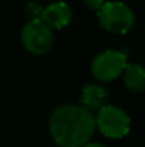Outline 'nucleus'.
I'll return each instance as SVG.
<instances>
[{
  "instance_id": "1",
  "label": "nucleus",
  "mask_w": 145,
  "mask_h": 147,
  "mask_svg": "<svg viewBox=\"0 0 145 147\" xmlns=\"http://www.w3.org/2000/svg\"><path fill=\"white\" fill-rule=\"evenodd\" d=\"M96 116L80 104H61L50 116V136L58 147H83L96 131Z\"/></svg>"
},
{
  "instance_id": "2",
  "label": "nucleus",
  "mask_w": 145,
  "mask_h": 147,
  "mask_svg": "<svg viewBox=\"0 0 145 147\" xmlns=\"http://www.w3.org/2000/svg\"><path fill=\"white\" fill-rule=\"evenodd\" d=\"M98 24L114 34H125L135 24L134 10L121 0L105 1L104 6L97 11Z\"/></svg>"
},
{
  "instance_id": "3",
  "label": "nucleus",
  "mask_w": 145,
  "mask_h": 147,
  "mask_svg": "<svg viewBox=\"0 0 145 147\" xmlns=\"http://www.w3.org/2000/svg\"><path fill=\"white\" fill-rule=\"evenodd\" d=\"M96 127L108 139H122L130 133L131 117L120 106L105 104L97 111Z\"/></svg>"
},
{
  "instance_id": "4",
  "label": "nucleus",
  "mask_w": 145,
  "mask_h": 147,
  "mask_svg": "<svg viewBox=\"0 0 145 147\" xmlns=\"http://www.w3.org/2000/svg\"><path fill=\"white\" fill-rule=\"evenodd\" d=\"M128 64V56L122 50H102L91 61V74L97 82L108 83L122 76Z\"/></svg>"
},
{
  "instance_id": "5",
  "label": "nucleus",
  "mask_w": 145,
  "mask_h": 147,
  "mask_svg": "<svg viewBox=\"0 0 145 147\" xmlns=\"http://www.w3.org/2000/svg\"><path fill=\"white\" fill-rule=\"evenodd\" d=\"M21 45L31 54H46L54 45L53 30L43 22H27L21 29Z\"/></svg>"
},
{
  "instance_id": "6",
  "label": "nucleus",
  "mask_w": 145,
  "mask_h": 147,
  "mask_svg": "<svg viewBox=\"0 0 145 147\" xmlns=\"http://www.w3.org/2000/svg\"><path fill=\"white\" fill-rule=\"evenodd\" d=\"M73 20V10L71 7L63 1H51L43 10V19L41 22L46 23L51 30H61L67 27Z\"/></svg>"
},
{
  "instance_id": "7",
  "label": "nucleus",
  "mask_w": 145,
  "mask_h": 147,
  "mask_svg": "<svg viewBox=\"0 0 145 147\" xmlns=\"http://www.w3.org/2000/svg\"><path fill=\"white\" fill-rule=\"evenodd\" d=\"M108 90L101 84H86L81 89L80 106L87 109L88 111H98L105 104H108Z\"/></svg>"
},
{
  "instance_id": "8",
  "label": "nucleus",
  "mask_w": 145,
  "mask_h": 147,
  "mask_svg": "<svg viewBox=\"0 0 145 147\" xmlns=\"http://www.w3.org/2000/svg\"><path fill=\"white\" fill-rule=\"evenodd\" d=\"M124 84L128 90L140 93L145 90V67L140 63H128L124 73Z\"/></svg>"
},
{
  "instance_id": "9",
  "label": "nucleus",
  "mask_w": 145,
  "mask_h": 147,
  "mask_svg": "<svg viewBox=\"0 0 145 147\" xmlns=\"http://www.w3.org/2000/svg\"><path fill=\"white\" fill-rule=\"evenodd\" d=\"M43 10H44V7L39 1H29L26 4V9H24L29 22H41Z\"/></svg>"
},
{
  "instance_id": "10",
  "label": "nucleus",
  "mask_w": 145,
  "mask_h": 147,
  "mask_svg": "<svg viewBox=\"0 0 145 147\" xmlns=\"http://www.w3.org/2000/svg\"><path fill=\"white\" fill-rule=\"evenodd\" d=\"M105 1H107V0H83L84 6H86L87 9H90V10H94V11H98V10L104 6Z\"/></svg>"
},
{
  "instance_id": "11",
  "label": "nucleus",
  "mask_w": 145,
  "mask_h": 147,
  "mask_svg": "<svg viewBox=\"0 0 145 147\" xmlns=\"http://www.w3.org/2000/svg\"><path fill=\"white\" fill-rule=\"evenodd\" d=\"M83 147H108V146H105V144H101V143H87L86 146H83Z\"/></svg>"
}]
</instances>
